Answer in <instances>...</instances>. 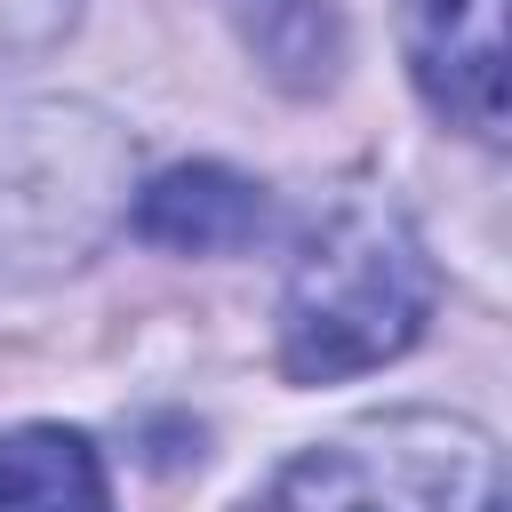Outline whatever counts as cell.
I'll use <instances>...</instances> for the list:
<instances>
[{"mask_svg": "<svg viewBox=\"0 0 512 512\" xmlns=\"http://www.w3.org/2000/svg\"><path fill=\"white\" fill-rule=\"evenodd\" d=\"M432 256L400 208L352 200L336 208L280 288V368L296 384H344L400 360L432 320Z\"/></svg>", "mask_w": 512, "mask_h": 512, "instance_id": "cell-1", "label": "cell"}, {"mask_svg": "<svg viewBox=\"0 0 512 512\" xmlns=\"http://www.w3.org/2000/svg\"><path fill=\"white\" fill-rule=\"evenodd\" d=\"M256 512H512V480L480 424L392 408L304 448Z\"/></svg>", "mask_w": 512, "mask_h": 512, "instance_id": "cell-2", "label": "cell"}, {"mask_svg": "<svg viewBox=\"0 0 512 512\" xmlns=\"http://www.w3.org/2000/svg\"><path fill=\"white\" fill-rule=\"evenodd\" d=\"M408 72L440 120L496 144L504 136V0H408Z\"/></svg>", "mask_w": 512, "mask_h": 512, "instance_id": "cell-3", "label": "cell"}, {"mask_svg": "<svg viewBox=\"0 0 512 512\" xmlns=\"http://www.w3.org/2000/svg\"><path fill=\"white\" fill-rule=\"evenodd\" d=\"M136 232L176 256H224L264 232V192L216 160H192V168H168L136 192Z\"/></svg>", "mask_w": 512, "mask_h": 512, "instance_id": "cell-4", "label": "cell"}, {"mask_svg": "<svg viewBox=\"0 0 512 512\" xmlns=\"http://www.w3.org/2000/svg\"><path fill=\"white\" fill-rule=\"evenodd\" d=\"M0 512H112L96 448L72 424L0 432Z\"/></svg>", "mask_w": 512, "mask_h": 512, "instance_id": "cell-5", "label": "cell"}]
</instances>
